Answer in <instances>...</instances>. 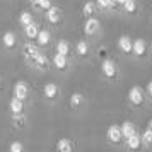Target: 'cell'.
<instances>
[{
    "label": "cell",
    "instance_id": "1",
    "mask_svg": "<svg viewBox=\"0 0 152 152\" xmlns=\"http://www.w3.org/2000/svg\"><path fill=\"white\" fill-rule=\"evenodd\" d=\"M126 103L130 108L137 111H142V110H147L151 103H149V96H147V92H145L144 87H140V86H133L130 91H128V94H126Z\"/></svg>",
    "mask_w": 152,
    "mask_h": 152
},
{
    "label": "cell",
    "instance_id": "2",
    "mask_svg": "<svg viewBox=\"0 0 152 152\" xmlns=\"http://www.w3.org/2000/svg\"><path fill=\"white\" fill-rule=\"evenodd\" d=\"M101 75L108 82H118L121 79V70L118 67V63L111 58H104L101 63Z\"/></svg>",
    "mask_w": 152,
    "mask_h": 152
},
{
    "label": "cell",
    "instance_id": "3",
    "mask_svg": "<svg viewBox=\"0 0 152 152\" xmlns=\"http://www.w3.org/2000/svg\"><path fill=\"white\" fill-rule=\"evenodd\" d=\"M133 58L137 62H147L151 55V43H147L145 38H135L133 39Z\"/></svg>",
    "mask_w": 152,
    "mask_h": 152
},
{
    "label": "cell",
    "instance_id": "4",
    "mask_svg": "<svg viewBox=\"0 0 152 152\" xmlns=\"http://www.w3.org/2000/svg\"><path fill=\"white\" fill-rule=\"evenodd\" d=\"M84 34L87 36V39H99L101 38L103 26H101V21L97 19L96 15L86 19V22H84Z\"/></svg>",
    "mask_w": 152,
    "mask_h": 152
},
{
    "label": "cell",
    "instance_id": "5",
    "mask_svg": "<svg viewBox=\"0 0 152 152\" xmlns=\"http://www.w3.org/2000/svg\"><path fill=\"white\" fill-rule=\"evenodd\" d=\"M106 142L111 147H116V149H121L125 145V137H123V132H121L120 125H110L108 126V130H106Z\"/></svg>",
    "mask_w": 152,
    "mask_h": 152
},
{
    "label": "cell",
    "instance_id": "6",
    "mask_svg": "<svg viewBox=\"0 0 152 152\" xmlns=\"http://www.w3.org/2000/svg\"><path fill=\"white\" fill-rule=\"evenodd\" d=\"M116 50L125 58H133V38L128 34H121L116 41Z\"/></svg>",
    "mask_w": 152,
    "mask_h": 152
},
{
    "label": "cell",
    "instance_id": "7",
    "mask_svg": "<svg viewBox=\"0 0 152 152\" xmlns=\"http://www.w3.org/2000/svg\"><path fill=\"white\" fill-rule=\"evenodd\" d=\"M74 53L79 60H89L94 53V50H92V45L89 39H79L74 46Z\"/></svg>",
    "mask_w": 152,
    "mask_h": 152
},
{
    "label": "cell",
    "instance_id": "8",
    "mask_svg": "<svg viewBox=\"0 0 152 152\" xmlns=\"http://www.w3.org/2000/svg\"><path fill=\"white\" fill-rule=\"evenodd\" d=\"M45 17H46V22H48L50 26H60L63 22V10L60 7H55V5H51V7L45 12Z\"/></svg>",
    "mask_w": 152,
    "mask_h": 152
},
{
    "label": "cell",
    "instance_id": "9",
    "mask_svg": "<svg viewBox=\"0 0 152 152\" xmlns=\"http://www.w3.org/2000/svg\"><path fill=\"white\" fill-rule=\"evenodd\" d=\"M123 149H126V151H142L144 149V142H142V135H140V132H137V133H133L132 137H128L126 140H125V145Z\"/></svg>",
    "mask_w": 152,
    "mask_h": 152
},
{
    "label": "cell",
    "instance_id": "10",
    "mask_svg": "<svg viewBox=\"0 0 152 152\" xmlns=\"http://www.w3.org/2000/svg\"><path fill=\"white\" fill-rule=\"evenodd\" d=\"M140 10H142V7H140L138 0H126L121 7V14L128 15V17H138Z\"/></svg>",
    "mask_w": 152,
    "mask_h": 152
},
{
    "label": "cell",
    "instance_id": "11",
    "mask_svg": "<svg viewBox=\"0 0 152 152\" xmlns=\"http://www.w3.org/2000/svg\"><path fill=\"white\" fill-rule=\"evenodd\" d=\"M62 94V91H60V86L55 82H46L45 84V87H43V96L46 97L48 101H56L58 97Z\"/></svg>",
    "mask_w": 152,
    "mask_h": 152
},
{
    "label": "cell",
    "instance_id": "12",
    "mask_svg": "<svg viewBox=\"0 0 152 152\" xmlns=\"http://www.w3.org/2000/svg\"><path fill=\"white\" fill-rule=\"evenodd\" d=\"M51 65H53L56 70H60V72H67L69 67H70V60H69V56H65V55H62V53H56L55 51V55L51 58Z\"/></svg>",
    "mask_w": 152,
    "mask_h": 152
},
{
    "label": "cell",
    "instance_id": "13",
    "mask_svg": "<svg viewBox=\"0 0 152 152\" xmlns=\"http://www.w3.org/2000/svg\"><path fill=\"white\" fill-rule=\"evenodd\" d=\"M69 104L74 111H80L86 106V96H84L82 92H72L70 99H69Z\"/></svg>",
    "mask_w": 152,
    "mask_h": 152
},
{
    "label": "cell",
    "instance_id": "14",
    "mask_svg": "<svg viewBox=\"0 0 152 152\" xmlns=\"http://www.w3.org/2000/svg\"><path fill=\"white\" fill-rule=\"evenodd\" d=\"M31 65H33L36 70H41V72H45V70H48L50 67H51V60H50L45 53H41V51H39V53H38V56L33 60V63H31Z\"/></svg>",
    "mask_w": 152,
    "mask_h": 152
},
{
    "label": "cell",
    "instance_id": "15",
    "mask_svg": "<svg viewBox=\"0 0 152 152\" xmlns=\"http://www.w3.org/2000/svg\"><path fill=\"white\" fill-rule=\"evenodd\" d=\"M38 48H39V46L34 45V43H26V45H24V48H22V55H24V58H26L29 63H33V60L38 56V53H39V50Z\"/></svg>",
    "mask_w": 152,
    "mask_h": 152
},
{
    "label": "cell",
    "instance_id": "16",
    "mask_svg": "<svg viewBox=\"0 0 152 152\" xmlns=\"http://www.w3.org/2000/svg\"><path fill=\"white\" fill-rule=\"evenodd\" d=\"M14 96L19 97V99H22V101H26L29 96V87L28 84L24 82V80H19V82H15L14 86Z\"/></svg>",
    "mask_w": 152,
    "mask_h": 152
},
{
    "label": "cell",
    "instance_id": "17",
    "mask_svg": "<svg viewBox=\"0 0 152 152\" xmlns=\"http://www.w3.org/2000/svg\"><path fill=\"white\" fill-rule=\"evenodd\" d=\"M97 12H99V9H97L96 0H87V2L82 5V15L86 17V19H87V17H94Z\"/></svg>",
    "mask_w": 152,
    "mask_h": 152
},
{
    "label": "cell",
    "instance_id": "18",
    "mask_svg": "<svg viewBox=\"0 0 152 152\" xmlns=\"http://www.w3.org/2000/svg\"><path fill=\"white\" fill-rule=\"evenodd\" d=\"M120 126H121V132H123V137H125V140H126L128 137H132L133 133H137V132H138L137 125L133 123L132 120H125L123 123H120Z\"/></svg>",
    "mask_w": 152,
    "mask_h": 152
},
{
    "label": "cell",
    "instance_id": "19",
    "mask_svg": "<svg viewBox=\"0 0 152 152\" xmlns=\"http://www.w3.org/2000/svg\"><path fill=\"white\" fill-rule=\"evenodd\" d=\"M39 24L38 22H31V24H28L26 28H24V34H26V38H28L29 41H34L36 38H38V34H39Z\"/></svg>",
    "mask_w": 152,
    "mask_h": 152
},
{
    "label": "cell",
    "instance_id": "20",
    "mask_svg": "<svg viewBox=\"0 0 152 152\" xmlns=\"http://www.w3.org/2000/svg\"><path fill=\"white\" fill-rule=\"evenodd\" d=\"M36 41H38V46L39 48L50 46V43H51V33H50L48 29H39V34L36 38Z\"/></svg>",
    "mask_w": 152,
    "mask_h": 152
},
{
    "label": "cell",
    "instance_id": "21",
    "mask_svg": "<svg viewBox=\"0 0 152 152\" xmlns=\"http://www.w3.org/2000/svg\"><path fill=\"white\" fill-rule=\"evenodd\" d=\"M55 147H56L58 152H72L75 149V144H74L72 138H60V140L56 142Z\"/></svg>",
    "mask_w": 152,
    "mask_h": 152
},
{
    "label": "cell",
    "instance_id": "22",
    "mask_svg": "<svg viewBox=\"0 0 152 152\" xmlns=\"http://www.w3.org/2000/svg\"><path fill=\"white\" fill-rule=\"evenodd\" d=\"M2 43H4V46H5L7 50H14L15 45H17V36H15V33H12V31L4 33V36H2Z\"/></svg>",
    "mask_w": 152,
    "mask_h": 152
},
{
    "label": "cell",
    "instance_id": "23",
    "mask_svg": "<svg viewBox=\"0 0 152 152\" xmlns=\"http://www.w3.org/2000/svg\"><path fill=\"white\" fill-rule=\"evenodd\" d=\"M9 110L12 115H22L24 113V101L14 96V99H10V103H9Z\"/></svg>",
    "mask_w": 152,
    "mask_h": 152
},
{
    "label": "cell",
    "instance_id": "24",
    "mask_svg": "<svg viewBox=\"0 0 152 152\" xmlns=\"http://www.w3.org/2000/svg\"><path fill=\"white\" fill-rule=\"evenodd\" d=\"M55 51L56 53H62V55H65V56H70L72 46H70V43L67 41V39H58L56 45H55Z\"/></svg>",
    "mask_w": 152,
    "mask_h": 152
},
{
    "label": "cell",
    "instance_id": "25",
    "mask_svg": "<svg viewBox=\"0 0 152 152\" xmlns=\"http://www.w3.org/2000/svg\"><path fill=\"white\" fill-rule=\"evenodd\" d=\"M140 135H142L144 149H147V151H151V149H152V130H151V128H147V126H145V130L142 132Z\"/></svg>",
    "mask_w": 152,
    "mask_h": 152
},
{
    "label": "cell",
    "instance_id": "26",
    "mask_svg": "<svg viewBox=\"0 0 152 152\" xmlns=\"http://www.w3.org/2000/svg\"><path fill=\"white\" fill-rule=\"evenodd\" d=\"M96 4H97L99 12H115L113 2H111V0H96Z\"/></svg>",
    "mask_w": 152,
    "mask_h": 152
},
{
    "label": "cell",
    "instance_id": "27",
    "mask_svg": "<svg viewBox=\"0 0 152 152\" xmlns=\"http://www.w3.org/2000/svg\"><path fill=\"white\" fill-rule=\"evenodd\" d=\"M31 22H34L33 14H31V12H28V10L21 12V15H19V24H21L22 28H26V26H28V24H31Z\"/></svg>",
    "mask_w": 152,
    "mask_h": 152
},
{
    "label": "cell",
    "instance_id": "28",
    "mask_svg": "<svg viewBox=\"0 0 152 152\" xmlns=\"http://www.w3.org/2000/svg\"><path fill=\"white\" fill-rule=\"evenodd\" d=\"M33 7H34L36 10L46 12V10L51 7V0H33Z\"/></svg>",
    "mask_w": 152,
    "mask_h": 152
},
{
    "label": "cell",
    "instance_id": "29",
    "mask_svg": "<svg viewBox=\"0 0 152 152\" xmlns=\"http://www.w3.org/2000/svg\"><path fill=\"white\" fill-rule=\"evenodd\" d=\"M12 123H14L15 128H22V126L26 125V116H24V113H22V115H12Z\"/></svg>",
    "mask_w": 152,
    "mask_h": 152
},
{
    "label": "cell",
    "instance_id": "30",
    "mask_svg": "<svg viewBox=\"0 0 152 152\" xmlns=\"http://www.w3.org/2000/svg\"><path fill=\"white\" fill-rule=\"evenodd\" d=\"M9 151L10 152H22L24 151V145H22L21 142H12L10 147H9Z\"/></svg>",
    "mask_w": 152,
    "mask_h": 152
},
{
    "label": "cell",
    "instance_id": "31",
    "mask_svg": "<svg viewBox=\"0 0 152 152\" xmlns=\"http://www.w3.org/2000/svg\"><path fill=\"white\" fill-rule=\"evenodd\" d=\"M145 92H147V96H149V103L152 104V79L147 82V86H145Z\"/></svg>",
    "mask_w": 152,
    "mask_h": 152
},
{
    "label": "cell",
    "instance_id": "32",
    "mask_svg": "<svg viewBox=\"0 0 152 152\" xmlns=\"http://www.w3.org/2000/svg\"><path fill=\"white\" fill-rule=\"evenodd\" d=\"M147 128H151V130H152V118L147 121Z\"/></svg>",
    "mask_w": 152,
    "mask_h": 152
},
{
    "label": "cell",
    "instance_id": "33",
    "mask_svg": "<svg viewBox=\"0 0 152 152\" xmlns=\"http://www.w3.org/2000/svg\"><path fill=\"white\" fill-rule=\"evenodd\" d=\"M151 55H152V41H151Z\"/></svg>",
    "mask_w": 152,
    "mask_h": 152
},
{
    "label": "cell",
    "instance_id": "34",
    "mask_svg": "<svg viewBox=\"0 0 152 152\" xmlns=\"http://www.w3.org/2000/svg\"><path fill=\"white\" fill-rule=\"evenodd\" d=\"M0 87H2V77H0Z\"/></svg>",
    "mask_w": 152,
    "mask_h": 152
}]
</instances>
